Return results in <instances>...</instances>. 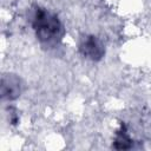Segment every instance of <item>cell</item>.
I'll use <instances>...</instances> for the list:
<instances>
[{
	"label": "cell",
	"mask_w": 151,
	"mask_h": 151,
	"mask_svg": "<svg viewBox=\"0 0 151 151\" xmlns=\"http://www.w3.org/2000/svg\"><path fill=\"white\" fill-rule=\"evenodd\" d=\"M32 26L37 38L46 45L58 44L64 35V27L59 18L46 8L35 7L32 14Z\"/></svg>",
	"instance_id": "1"
},
{
	"label": "cell",
	"mask_w": 151,
	"mask_h": 151,
	"mask_svg": "<svg viewBox=\"0 0 151 151\" xmlns=\"http://www.w3.org/2000/svg\"><path fill=\"white\" fill-rule=\"evenodd\" d=\"M80 52L84 57L91 60H98L104 54V45L103 42L94 35L85 37L80 41Z\"/></svg>",
	"instance_id": "2"
}]
</instances>
